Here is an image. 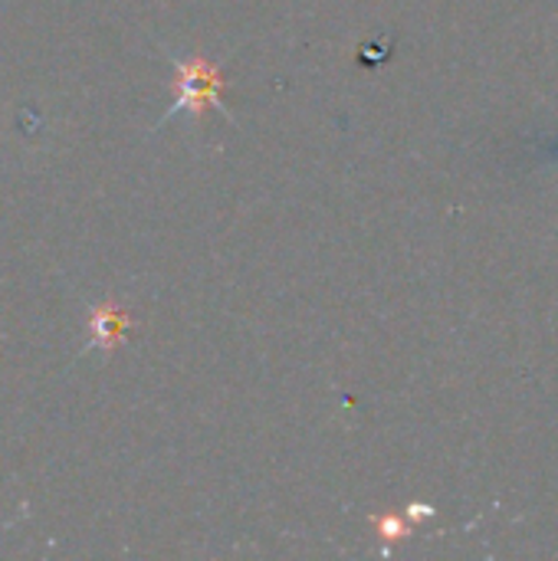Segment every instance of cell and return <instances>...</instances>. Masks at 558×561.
<instances>
[{"label":"cell","mask_w":558,"mask_h":561,"mask_svg":"<svg viewBox=\"0 0 558 561\" xmlns=\"http://www.w3.org/2000/svg\"><path fill=\"white\" fill-rule=\"evenodd\" d=\"M171 62H174V92L178 95H174L171 108L161 115V122L155 128L168 125L171 118H178L184 112L191 118H204L207 108H214V112H220V115H227L234 122L230 108L224 105L227 76H224V69L217 62H210V59H204L197 53L194 56H174L171 53Z\"/></svg>","instance_id":"obj_1"},{"label":"cell","mask_w":558,"mask_h":561,"mask_svg":"<svg viewBox=\"0 0 558 561\" xmlns=\"http://www.w3.org/2000/svg\"><path fill=\"white\" fill-rule=\"evenodd\" d=\"M128 312L115 309V306H95L89 316V348H99L102 355H112L125 335H128Z\"/></svg>","instance_id":"obj_2"},{"label":"cell","mask_w":558,"mask_h":561,"mask_svg":"<svg viewBox=\"0 0 558 561\" xmlns=\"http://www.w3.org/2000/svg\"><path fill=\"white\" fill-rule=\"evenodd\" d=\"M378 536L385 542H405L411 536V529L401 516H385V519H378Z\"/></svg>","instance_id":"obj_3"},{"label":"cell","mask_w":558,"mask_h":561,"mask_svg":"<svg viewBox=\"0 0 558 561\" xmlns=\"http://www.w3.org/2000/svg\"><path fill=\"white\" fill-rule=\"evenodd\" d=\"M431 516H434V510H431V506H421V503L408 506V519H431Z\"/></svg>","instance_id":"obj_4"}]
</instances>
